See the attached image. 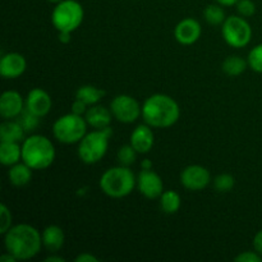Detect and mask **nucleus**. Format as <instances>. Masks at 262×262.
I'll return each instance as SVG.
<instances>
[{"mask_svg":"<svg viewBox=\"0 0 262 262\" xmlns=\"http://www.w3.org/2000/svg\"><path fill=\"white\" fill-rule=\"evenodd\" d=\"M5 251L18 261L31 260L38 255L42 246V235L30 224H17L4 234Z\"/></svg>","mask_w":262,"mask_h":262,"instance_id":"1","label":"nucleus"},{"mask_svg":"<svg viewBox=\"0 0 262 262\" xmlns=\"http://www.w3.org/2000/svg\"><path fill=\"white\" fill-rule=\"evenodd\" d=\"M181 117V109L176 100L165 94H154L142 105V118L152 128H169Z\"/></svg>","mask_w":262,"mask_h":262,"instance_id":"2","label":"nucleus"},{"mask_svg":"<svg viewBox=\"0 0 262 262\" xmlns=\"http://www.w3.org/2000/svg\"><path fill=\"white\" fill-rule=\"evenodd\" d=\"M55 147L48 137L31 135L22 142V161L33 170L48 169L55 160Z\"/></svg>","mask_w":262,"mask_h":262,"instance_id":"3","label":"nucleus"},{"mask_svg":"<svg viewBox=\"0 0 262 262\" xmlns=\"http://www.w3.org/2000/svg\"><path fill=\"white\" fill-rule=\"evenodd\" d=\"M102 193L112 199H123L132 193L137 186V178L129 166H114L105 171L99 181Z\"/></svg>","mask_w":262,"mask_h":262,"instance_id":"4","label":"nucleus"},{"mask_svg":"<svg viewBox=\"0 0 262 262\" xmlns=\"http://www.w3.org/2000/svg\"><path fill=\"white\" fill-rule=\"evenodd\" d=\"M113 136V129L109 127L104 129H95L87 132L78 142V158L87 165H94L102 160L109 148V140Z\"/></svg>","mask_w":262,"mask_h":262,"instance_id":"5","label":"nucleus"},{"mask_svg":"<svg viewBox=\"0 0 262 262\" xmlns=\"http://www.w3.org/2000/svg\"><path fill=\"white\" fill-rule=\"evenodd\" d=\"M83 18V7L77 0H63L54 7L51 13V23L58 32L73 33L82 25Z\"/></svg>","mask_w":262,"mask_h":262,"instance_id":"6","label":"nucleus"},{"mask_svg":"<svg viewBox=\"0 0 262 262\" xmlns=\"http://www.w3.org/2000/svg\"><path fill=\"white\" fill-rule=\"evenodd\" d=\"M87 122L84 117L74 113L58 118L53 125V135L56 140L64 145L78 143L87 133Z\"/></svg>","mask_w":262,"mask_h":262,"instance_id":"7","label":"nucleus"},{"mask_svg":"<svg viewBox=\"0 0 262 262\" xmlns=\"http://www.w3.org/2000/svg\"><path fill=\"white\" fill-rule=\"evenodd\" d=\"M222 35L228 45L241 49L250 43L252 38V28L242 15H230L222 25Z\"/></svg>","mask_w":262,"mask_h":262,"instance_id":"8","label":"nucleus"},{"mask_svg":"<svg viewBox=\"0 0 262 262\" xmlns=\"http://www.w3.org/2000/svg\"><path fill=\"white\" fill-rule=\"evenodd\" d=\"M110 110L119 123L130 124L135 123L142 115V106L130 95H118L110 102Z\"/></svg>","mask_w":262,"mask_h":262,"instance_id":"9","label":"nucleus"},{"mask_svg":"<svg viewBox=\"0 0 262 262\" xmlns=\"http://www.w3.org/2000/svg\"><path fill=\"white\" fill-rule=\"evenodd\" d=\"M211 182V174L202 165H189L181 173V184L188 191H202Z\"/></svg>","mask_w":262,"mask_h":262,"instance_id":"10","label":"nucleus"},{"mask_svg":"<svg viewBox=\"0 0 262 262\" xmlns=\"http://www.w3.org/2000/svg\"><path fill=\"white\" fill-rule=\"evenodd\" d=\"M137 188L142 196L148 200H155L161 196L164 192V183L161 177L156 171L142 170L137 176Z\"/></svg>","mask_w":262,"mask_h":262,"instance_id":"11","label":"nucleus"},{"mask_svg":"<svg viewBox=\"0 0 262 262\" xmlns=\"http://www.w3.org/2000/svg\"><path fill=\"white\" fill-rule=\"evenodd\" d=\"M26 110H28L32 114L37 115L38 118H43L50 113L53 106V100L51 96L40 87H35L27 94L25 99Z\"/></svg>","mask_w":262,"mask_h":262,"instance_id":"12","label":"nucleus"},{"mask_svg":"<svg viewBox=\"0 0 262 262\" xmlns=\"http://www.w3.org/2000/svg\"><path fill=\"white\" fill-rule=\"evenodd\" d=\"M26 109V101L18 91L3 92L0 97V115L4 119H17Z\"/></svg>","mask_w":262,"mask_h":262,"instance_id":"13","label":"nucleus"},{"mask_svg":"<svg viewBox=\"0 0 262 262\" xmlns=\"http://www.w3.org/2000/svg\"><path fill=\"white\" fill-rule=\"evenodd\" d=\"M202 27L194 18H184L174 28V37L181 45H193L201 37Z\"/></svg>","mask_w":262,"mask_h":262,"instance_id":"14","label":"nucleus"},{"mask_svg":"<svg viewBox=\"0 0 262 262\" xmlns=\"http://www.w3.org/2000/svg\"><path fill=\"white\" fill-rule=\"evenodd\" d=\"M27 69V60L19 53L4 54L0 59V74L5 79H14Z\"/></svg>","mask_w":262,"mask_h":262,"instance_id":"15","label":"nucleus"},{"mask_svg":"<svg viewBox=\"0 0 262 262\" xmlns=\"http://www.w3.org/2000/svg\"><path fill=\"white\" fill-rule=\"evenodd\" d=\"M129 143L138 154H147L152 150L155 143V135L152 127L148 124H140L130 133Z\"/></svg>","mask_w":262,"mask_h":262,"instance_id":"16","label":"nucleus"},{"mask_svg":"<svg viewBox=\"0 0 262 262\" xmlns=\"http://www.w3.org/2000/svg\"><path fill=\"white\" fill-rule=\"evenodd\" d=\"M113 118L114 117H113L110 107L107 109L102 105H92L87 109L86 114H84L87 124L94 129H104V128L109 127Z\"/></svg>","mask_w":262,"mask_h":262,"instance_id":"17","label":"nucleus"},{"mask_svg":"<svg viewBox=\"0 0 262 262\" xmlns=\"http://www.w3.org/2000/svg\"><path fill=\"white\" fill-rule=\"evenodd\" d=\"M42 235V246L50 253H56L61 250L66 241L64 230L58 225H49L41 233Z\"/></svg>","mask_w":262,"mask_h":262,"instance_id":"18","label":"nucleus"},{"mask_svg":"<svg viewBox=\"0 0 262 262\" xmlns=\"http://www.w3.org/2000/svg\"><path fill=\"white\" fill-rule=\"evenodd\" d=\"M26 130L17 119H5L0 125V141L2 142H23Z\"/></svg>","mask_w":262,"mask_h":262,"instance_id":"19","label":"nucleus"},{"mask_svg":"<svg viewBox=\"0 0 262 262\" xmlns=\"http://www.w3.org/2000/svg\"><path fill=\"white\" fill-rule=\"evenodd\" d=\"M32 168L27 165L26 163H17L14 165L9 166L8 170V179L14 187H25L32 179Z\"/></svg>","mask_w":262,"mask_h":262,"instance_id":"20","label":"nucleus"},{"mask_svg":"<svg viewBox=\"0 0 262 262\" xmlns=\"http://www.w3.org/2000/svg\"><path fill=\"white\" fill-rule=\"evenodd\" d=\"M22 160V145L19 142L0 143V163L4 166H12Z\"/></svg>","mask_w":262,"mask_h":262,"instance_id":"21","label":"nucleus"},{"mask_svg":"<svg viewBox=\"0 0 262 262\" xmlns=\"http://www.w3.org/2000/svg\"><path fill=\"white\" fill-rule=\"evenodd\" d=\"M105 94L106 92L99 87L92 86V84H84V86L78 87V90L76 91V99L81 100L89 106H92V105L99 104Z\"/></svg>","mask_w":262,"mask_h":262,"instance_id":"22","label":"nucleus"},{"mask_svg":"<svg viewBox=\"0 0 262 262\" xmlns=\"http://www.w3.org/2000/svg\"><path fill=\"white\" fill-rule=\"evenodd\" d=\"M160 200V207L163 210V212L168 215H173L176 212L179 211L181 209V205H182V200L181 196L177 193L176 191H164L161 193V196L159 197Z\"/></svg>","mask_w":262,"mask_h":262,"instance_id":"23","label":"nucleus"},{"mask_svg":"<svg viewBox=\"0 0 262 262\" xmlns=\"http://www.w3.org/2000/svg\"><path fill=\"white\" fill-rule=\"evenodd\" d=\"M248 67V61L243 59L242 56L232 55L228 56L224 61H223V72L230 77H237L245 73L246 69Z\"/></svg>","mask_w":262,"mask_h":262,"instance_id":"24","label":"nucleus"},{"mask_svg":"<svg viewBox=\"0 0 262 262\" xmlns=\"http://www.w3.org/2000/svg\"><path fill=\"white\" fill-rule=\"evenodd\" d=\"M204 18L206 19V22L211 26L223 25L224 20L227 19L224 8H223V5L217 4V3L216 4H210L205 8Z\"/></svg>","mask_w":262,"mask_h":262,"instance_id":"25","label":"nucleus"},{"mask_svg":"<svg viewBox=\"0 0 262 262\" xmlns=\"http://www.w3.org/2000/svg\"><path fill=\"white\" fill-rule=\"evenodd\" d=\"M138 152L133 148V146L130 145H124L118 150L117 159L119 165L123 166H130L132 164H135V161L137 160Z\"/></svg>","mask_w":262,"mask_h":262,"instance_id":"26","label":"nucleus"},{"mask_svg":"<svg viewBox=\"0 0 262 262\" xmlns=\"http://www.w3.org/2000/svg\"><path fill=\"white\" fill-rule=\"evenodd\" d=\"M235 186V179L232 174L223 173L219 174L216 178L214 179V188L220 193H225V192H230Z\"/></svg>","mask_w":262,"mask_h":262,"instance_id":"27","label":"nucleus"},{"mask_svg":"<svg viewBox=\"0 0 262 262\" xmlns=\"http://www.w3.org/2000/svg\"><path fill=\"white\" fill-rule=\"evenodd\" d=\"M17 120L20 123V125H22L23 129L26 130V133L33 132V130L38 127V124H40V118L26 109L23 110L22 114L17 118Z\"/></svg>","mask_w":262,"mask_h":262,"instance_id":"28","label":"nucleus"},{"mask_svg":"<svg viewBox=\"0 0 262 262\" xmlns=\"http://www.w3.org/2000/svg\"><path fill=\"white\" fill-rule=\"evenodd\" d=\"M248 67L252 69L253 72L262 73V43H258L255 48L251 49L247 56Z\"/></svg>","mask_w":262,"mask_h":262,"instance_id":"29","label":"nucleus"},{"mask_svg":"<svg viewBox=\"0 0 262 262\" xmlns=\"http://www.w3.org/2000/svg\"><path fill=\"white\" fill-rule=\"evenodd\" d=\"M12 212L8 209L7 205L2 204L0 206V234L4 235L12 228Z\"/></svg>","mask_w":262,"mask_h":262,"instance_id":"30","label":"nucleus"},{"mask_svg":"<svg viewBox=\"0 0 262 262\" xmlns=\"http://www.w3.org/2000/svg\"><path fill=\"white\" fill-rule=\"evenodd\" d=\"M235 7H237L239 15H242L245 18L252 17L256 13V4L252 0H239Z\"/></svg>","mask_w":262,"mask_h":262,"instance_id":"31","label":"nucleus"},{"mask_svg":"<svg viewBox=\"0 0 262 262\" xmlns=\"http://www.w3.org/2000/svg\"><path fill=\"white\" fill-rule=\"evenodd\" d=\"M234 260L238 262H261L262 256L258 255L256 251H247V252H242L235 256Z\"/></svg>","mask_w":262,"mask_h":262,"instance_id":"32","label":"nucleus"},{"mask_svg":"<svg viewBox=\"0 0 262 262\" xmlns=\"http://www.w3.org/2000/svg\"><path fill=\"white\" fill-rule=\"evenodd\" d=\"M87 109H89V105H86L83 101H81L78 99L74 100L73 104H72V113H74L77 115H84Z\"/></svg>","mask_w":262,"mask_h":262,"instance_id":"33","label":"nucleus"},{"mask_svg":"<svg viewBox=\"0 0 262 262\" xmlns=\"http://www.w3.org/2000/svg\"><path fill=\"white\" fill-rule=\"evenodd\" d=\"M76 262H99V258H97L96 256L92 255V253L83 252L79 253V255L77 256Z\"/></svg>","mask_w":262,"mask_h":262,"instance_id":"34","label":"nucleus"},{"mask_svg":"<svg viewBox=\"0 0 262 262\" xmlns=\"http://www.w3.org/2000/svg\"><path fill=\"white\" fill-rule=\"evenodd\" d=\"M253 248L258 255L262 256V230L256 233L255 238H253Z\"/></svg>","mask_w":262,"mask_h":262,"instance_id":"35","label":"nucleus"},{"mask_svg":"<svg viewBox=\"0 0 262 262\" xmlns=\"http://www.w3.org/2000/svg\"><path fill=\"white\" fill-rule=\"evenodd\" d=\"M58 38L61 43H69L72 41V32H58Z\"/></svg>","mask_w":262,"mask_h":262,"instance_id":"36","label":"nucleus"},{"mask_svg":"<svg viewBox=\"0 0 262 262\" xmlns=\"http://www.w3.org/2000/svg\"><path fill=\"white\" fill-rule=\"evenodd\" d=\"M217 4L223 5V7H233V5H237V3L239 0H215Z\"/></svg>","mask_w":262,"mask_h":262,"instance_id":"37","label":"nucleus"},{"mask_svg":"<svg viewBox=\"0 0 262 262\" xmlns=\"http://www.w3.org/2000/svg\"><path fill=\"white\" fill-rule=\"evenodd\" d=\"M0 261H2V262H15V261H18V260L14 257V256L10 255V253L5 252L4 255L0 256Z\"/></svg>","mask_w":262,"mask_h":262,"instance_id":"38","label":"nucleus"},{"mask_svg":"<svg viewBox=\"0 0 262 262\" xmlns=\"http://www.w3.org/2000/svg\"><path fill=\"white\" fill-rule=\"evenodd\" d=\"M141 168L145 169V170H151L152 169V163H151L150 159H143L141 161Z\"/></svg>","mask_w":262,"mask_h":262,"instance_id":"39","label":"nucleus"},{"mask_svg":"<svg viewBox=\"0 0 262 262\" xmlns=\"http://www.w3.org/2000/svg\"><path fill=\"white\" fill-rule=\"evenodd\" d=\"M64 261H66V260H64L61 256L51 255V256H49V257L45 258V262H64Z\"/></svg>","mask_w":262,"mask_h":262,"instance_id":"40","label":"nucleus"},{"mask_svg":"<svg viewBox=\"0 0 262 262\" xmlns=\"http://www.w3.org/2000/svg\"><path fill=\"white\" fill-rule=\"evenodd\" d=\"M48 2H50V3H54V4H58V3L63 2V0H48Z\"/></svg>","mask_w":262,"mask_h":262,"instance_id":"41","label":"nucleus"}]
</instances>
